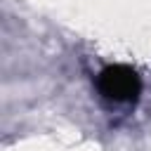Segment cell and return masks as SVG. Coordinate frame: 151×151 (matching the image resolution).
I'll list each match as a JSON object with an SVG mask.
<instances>
[{"label": "cell", "mask_w": 151, "mask_h": 151, "mask_svg": "<svg viewBox=\"0 0 151 151\" xmlns=\"http://www.w3.org/2000/svg\"><path fill=\"white\" fill-rule=\"evenodd\" d=\"M99 92L111 101H134L142 92V80L132 66L113 64L99 73Z\"/></svg>", "instance_id": "1"}]
</instances>
